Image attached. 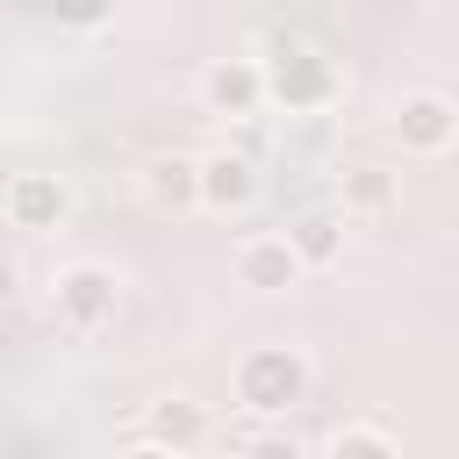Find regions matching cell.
Segmentation results:
<instances>
[{"mask_svg": "<svg viewBox=\"0 0 459 459\" xmlns=\"http://www.w3.org/2000/svg\"><path fill=\"white\" fill-rule=\"evenodd\" d=\"M0 208H7L14 230L50 237V230H65V215H72V186H65L57 172H14L7 194H0Z\"/></svg>", "mask_w": 459, "mask_h": 459, "instance_id": "obj_7", "label": "cell"}, {"mask_svg": "<svg viewBox=\"0 0 459 459\" xmlns=\"http://www.w3.org/2000/svg\"><path fill=\"white\" fill-rule=\"evenodd\" d=\"M258 72H265V100L287 115H323L344 93L337 57H323L316 43H273V57H258Z\"/></svg>", "mask_w": 459, "mask_h": 459, "instance_id": "obj_2", "label": "cell"}, {"mask_svg": "<svg viewBox=\"0 0 459 459\" xmlns=\"http://www.w3.org/2000/svg\"><path fill=\"white\" fill-rule=\"evenodd\" d=\"M14 294H22V265H14V258H0V301H14Z\"/></svg>", "mask_w": 459, "mask_h": 459, "instance_id": "obj_15", "label": "cell"}, {"mask_svg": "<svg viewBox=\"0 0 459 459\" xmlns=\"http://www.w3.org/2000/svg\"><path fill=\"white\" fill-rule=\"evenodd\" d=\"M57 14H65L72 29H93V22L108 14V0H57Z\"/></svg>", "mask_w": 459, "mask_h": 459, "instance_id": "obj_14", "label": "cell"}, {"mask_svg": "<svg viewBox=\"0 0 459 459\" xmlns=\"http://www.w3.org/2000/svg\"><path fill=\"white\" fill-rule=\"evenodd\" d=\"M143 201H151L158 215H186V208H194V158H186V151H158V158L143 165Z\"/></svg>", "mask_w": 459, "mask_h": 459, "instance_id": "obj_11", "label": "cell"}, {"mask_svg": "<svg viewBox=\"0 0 459 459\" xmlns=\"http://www.w3.org/2000/svg\"><path fill=\"white\" fill-rule=\"evenodd\" d=\"M323 452L330 459H394V430L387 423H337L323 437Z\"/></svg>", "mask_w": 459, "mask_h": 459, "instance_id": "obj_13", "label": "cell"}, {"mask_svg": "<svg viewBox=\"0 0 459 459\" xmlns=\"http://www.w3.org/2000/svg\"><path fill=\"white\" fill-rule=\"evenodd\" d=\"M258 201V165L244 158V151H208V158H194V208H208V215H244Z\"/></svg>", "mask_w": 459, "mask_h": 459, "instance_id": "obj_6", "label": "cell"}, {"mask_svg": "<svg viewBox=\"0 0 459 459\" xmlns=\"http://www.w3.org/2000/svg\"><path fill=\"white\" fill-rule=\"evenodd\" d=\"M337 194H344V215H387L394 208V172L387 165H344Z\"/></svg>", "mask_w": 459, "mask_h": 459, "instance_id": "obj_12", "label": "cell"}, {"mask_svg": "<svg viewBox=\"0 0 459 459\" xmlns=\"http://www.w3.org/2000/svg\"><path fill=\"white\" fill-rule=\"evenodd\" d=\"M344 208H308L294 230H287V244H294V258H301V273H330L337 258H344Z\"/></svg>", "mask_w": 459, "mask_h": 459, "instance_id": "obj_10", "label": "cell"}, {"mask_svg": "<svg viewBox=\"0 0 459 459\" xmlns=\"http://www.w3.org/2000/svg\"><path fill=\"white\" fill-rule=\"evenodd\" d=\"M237 287H251V294H287V287H301V258H294L287 230H258V237L237 244Z\"/></svg>", "mask_w": 459, "mask_h": 459, "instance_id": "obj_9", "label": "cell"}, {"mask_svg": "<svg viewBox=\"0 0 459 459\" xmlns=\"http://www.w3.org/2000/svg\"><path fill=\"white\" fill-rule=\"evenodd\" d=\"M208 409L194 402V394H158L151 409H143V430L129 437V452H143V459H172V452H194V445H208Z\"/></svg>", "mask_w": 459, "mask_h": 459, "instance_id": "obj_4", "label": "cell"}, {"mask_svg": "<svg viewBox=\"0 0 459 459\" xmlns=\"http://www.w3.org/2000/svg\"><path fill=\"white\" fill-rule=\"evenodd\" d=\"M230 387H237V409L265 423V416H287L294 402H308L316 366H308V351H301V344H251V351L237 359Z\"/></svg>", "mask_w": 459, "mask_h": 459, "instance_id": "obj_1", "label": "cell"}, {"mask_svg": "<svg viewBox=\"0 0 459 459\" xmlns=\"http://www.w3.org/2000/svg\"><path fill=\"white\" fill-rule=\"evenodd\" d=\"M394 143H402V158H445L452 151V136H459V108H452V93H402V108H394Z\"/></svg>", "mask_w": 459, "mask_h": 459, "instance_id": "obj_5", "label": "cell"}, {"mask_svg": "<svg viewBox=\"0 0 459 459\" xmlns=\"http://www.w3.org/2000/svg\"><path fill=\"white\" fill-rule=\"evenodd\" d=\"M50 308H57V323H65L72 337H100V330L122 316V280H115V265H93V258L57 265Z\"/></svg>", "mask_w": 459, "mask_h": 459, "instance_id": "obj_3", "label": "cell"}, {"mask_svg": "<svg viewBox=\"0 0 459 459\" xmlns=\"http://www.w3.org/2000/svg\"><path fill=\"white\" fill-rule=\"evenodd\" d=\"M201 108L222 115V122L258 115V108H265V72H258V57H215V65L201 72Z\"/></svg>", "mask_w": 459, "mask_h": 459, "instance_id": "obj_8", "label": "cell"}]
</instances>
